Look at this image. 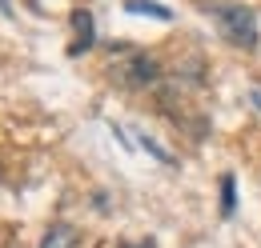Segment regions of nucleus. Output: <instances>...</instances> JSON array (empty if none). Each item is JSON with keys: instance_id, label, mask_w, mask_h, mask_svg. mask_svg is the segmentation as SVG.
I'll return each mask as SVG.
<instances>
[{"instance_id": "obj_8", "label": "nucleus", "mask_w": 261, "mask_h": 248, "mask_svg": "<svg viewBox=\"0 0 261 248\" xmlns=\"http://www.w3.org/2000/svg\"><path fill=\"white\" fill-rule=\"evenodd\" d=\"M249 100L257 104V112H261V88H253V92H249Z\"/></svg>"}, {"instance_id": "obj_7", "label": "nucleus", "mask_w": 261, "mask_h": 248, "mask_svg": "<svg viewBox=\"0 0 261 248\" xmlns=\"http://www.w3.org/2000/svg\"><path fill=\"white\" fill-rule=\"evenodd\" d=\"M137 140H141V148H145V152H153V156H157V160H161V164H173V156L165 152V148H161V144H157V140H153V136H145V132H141Z\"/></svg>"}, {"instance_id": "obj_3", "label": "nucleus", "mask_w": 261, "mask_h": 248, "mask_svg": "<svg viewBox=\"0 0 261 248\" xmlns=\"http://www.w3.org/2000/svg\"><path fill=\"white\" fill-rule=\"evenodd\" d=\"M93 48H97V16L89 8H76L72 12V44H68V56L76 60V56H85Z\"/></svg>"}, {"instance_id": "obj_5", "label": "nucleus", "mask_w": 261, "mask_h": 248, "mask_svg": "<svg viewBox=\"0 0 261 248\" xmlns=\"http://www.w3.org/2000/svg\"><path fill=\"white\" fill-rule=\"evenodd\" d=\"M125 12H129V16H149V20H161V24H169V20H173V12H169L165 4H157V0H125Z\"/></svg>"}, {"instance_id": "obj_6", "label": "nucleus", "mask_w": 261, "mask_h": 248, "mask_svg": "<svg viewBox=\"0 0 261 248\" xmlns=\"http://www.w3.org/2000/svg\"><path fill=\"white\" fill-rule=\"evenodd\" d=\"M237 212V180H233V172H221V216L233 220Z\"/></svg>"}, {"instance_id": "obj_2", "label": "nucleus", "mask_w": 261, "mask_h": 248, "mask_svg": "<svg viewBox=\"0 0 261 248\" xmlns=\"http://www.w3.org/2000/svg\"><path fill=\"white\" fill-rule=\"evenodd\" d=\"M109 76L121 88H153L161 80V64L129 44H117V60H109Z\"/></svg>"}, {"instance_id": "obj_9", "label": "nucleus", "mask_w": 261, "mask_h": 248, "mask_svg": "<svg viewBox=\"0 0 261 248\" xmlns=\"http://www.w3.org/2000/svg\"><path fill=\"white\" fill-rule=\"evenodd\" d=\"M125 248H133V244H125ZM137 248H153V240H145V244H137Z\"/></svg>"}, {"instance_id": "obj_4", "label": "nucleus", "mask_w": 261, "mask_h": 248, "mask_svg": "<svg viewBox=\"0 0 261 248\" xmlns=\"http://www.w3.org/2000/svg\"><path fill=\"white\" fill-rule=\"evenodd\" d=\"M76 228L68 224V220H57V224H48L44 228V236H40V248H76Z\"/></svg>"}, {"instance_id": "obj_1", "label": "nucleus", "mask_w": 261, "mask_h": 248, "mask_svg": "<svg viewBox=\"0 0 261 248\" xmlns=\"http://www.w3.org/2000/svg\"><path fill=\"white\" fill-rule=\"evenodd\" d=\"M201 12L213 16V24L225 36V44L241 48V52H253V48H257V40H261L257 12H253L249 4H241V0H205Z\"/></svg>"}]
</instances>
